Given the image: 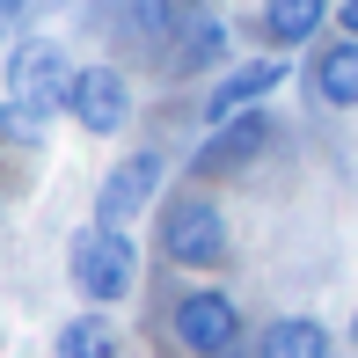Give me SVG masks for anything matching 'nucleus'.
I'll list each match as a JSON object with an SVG mask.
<instances>
[{
  "mask_svg": "<svg viewBox=\"0 0 358 358\" xmlns=\"http://www.w3.org/2000/svg\"><path fill=\"white\" fill-rule=\"evenodd\" d=\"M307 95L322 110H358V37H329L307 59Z\"/></svg>",
  "mask_w": 358,
  "mask_h": 358,
  "instance_id": "obj_10",
  "label": "nucleus"
},
{
  "mask_svg": "<svg viewBox=\"0 0 358 358\" xmlns=\"http://www.w3.org/2000/svg\"><path fill=\"white\" fill-rule=\"evenodd\" d=\"M271 139H278V124H271L264 110H241V117H227V124H213V132L198 139V154H190V176H198V183L241 176V169H256V161L271 154Z\"/></svg>",
  "mask_w": 358,
  "mask_h": 358,
  "instance_id": "obj_8",
  "label": "nucleus"
},
{
  "mask_svg": "<svg viewBox=\"0 0 358 358\" xmlns=\"http://www.w3.org/2000/svg\"><path fill=\"white\" fill-rule=\"evenodd\" d=\"M66 117L88 139H117L124 124H132V80H124V66H110V59L80 66L73 88H66Z\"/></svg>",
  "mask_w": 358,
  "mask_h": 358,
  "instance_id": "obj_7",
  "label": "nucleus"
},
{
  "mask_svg": "<svg viewBox=\"0 0 358 358\" xmlns=\"http://www.w3.org/2000/svg\"><path fill=\"white\" fill-rule=\"evenodd\" d=\"M329 29H336V37H358V0H336V8H329Z\"/></svg>",
  "mask_w": 358,
  "mask_h": 358,
  "instance_id": "obj_16",
  "label": "nucleus"
},
{
  "mask_svg": "<svg viewBox=\"0 0 358 358\" xmlns=\"http://www.w3.org/2000/svg\"><path fill=\"white\" fill-rule=\"evenodd\" d=\"M37 8H44V0H0V37H8V44L29 37V15H37Z\"/></svg>",
  "mask_w": 358,
  "mask_h": 358,
  "instance_id": "obj_15",
  "label": "nucleus"
},
{
  "mask_svg": "<svg viewBox=\"0 0 358 358\" xmlns=\"http://www.w3.org/2000/svg\"><path fill=\"white\" fill-rule=\"evenodd\" d=\"M154 249L176 271H227L234 256V227L205 190H176L169 205H154Z\"/></svg>",
  "mask_w": 358,
  "mask_h": 358,
  "instance_id": "obj_1",
  "label": "nucleus"
},
{
  "mask_svg": "<svg viewBox=\"0 0 358 358\" xmlns=\"http://www.w3.org/2000/svg\"><path fill=\"white\" fill-rule=\"evenodd\" d=\"M169 329H176V344H183L190 358H234L249 322H241L234 292H220V285H190V292H176Z\"/></svg>",
  "mask_w": 358,
  "mask_h": 358,
  "instance_id": "obj_4",
  "label": "nucleus"
},
{
  "mask_svg": "<svg viewBox=\"0 0 358 358\" xmlns=\"http://www.w3.org/2000/svg\"><path fill=\"white\" fill-rule=\"evenodd\" d=\"M285 88V59H241V66H227L213 88H205V103H198V117H205V132L227 117H241V110H264V95H278Z\"/></svg>",
  "mask_w": 358,
  "mask_h": 358,
  "instance_id": "obj_9",
  "label": "nucleus"
},
{
  "mask_svg": "<svg viewBox=\"0 0 358 358\" xmlns=\"http://www.w3.org/2000/svg\"><path fill=\"white\" fill-rule=\"evenodd\" d=\"M52 358H124V329L110 307H80L52 329Z\"/></svg>",
  "mask_w": 358,
  "mask_h": 358,
  "instance_id": "obj_11",
  "label": "nucleus"
},
{
  "mask_svg": "<svg viewBox=\"0 0 358 358\" xmlns=\"http://www.w3.org/2000/svg\"><path fill=\"white\" fill-rule=\"evenodd\" d=\"M329 8L336 0H264V44L271 52H300L329 29Z\"/></svg>",
  "mask_w": 358,
  "mask_h": 358,
  "instance_id": "obj_13",
  "label": "nucleus"
},
{
  "mask_svg": "<svg viewBox=\"0 0 358 358\" xmlns=\"http://www.w3.org/2000/svg\"><path fill=\"white\" fill-rule=\"evenodd\" d=\"M249 358H336V336L322 329L315 315H278V322L256 329Z\"/></svg>",
  "mask_w": 358,
  "mask_h": 358,
  "instance_id": "obj_12",
  "label": "nucleus"
},
{
  "mask_svg": "<svg viewBox=\"0 0 358 358\" xmlns=\"http://www.w3.org/2000/svg\"><path fill=\"white\" fill-rule=\"evenodd\" d=\"M66 278H73V292H80L88 307H124V300H132V285H139V241H132V227L88 220V227L66 241Z\"/></svg>",
  "mask_w": 358,
  "mask_h": 358,
  "instance_id": "obj_2",
  "label": "nucleus"
},
{
  "mask_svg": "<svg viewBox=\"0 0 358 358\" xmlns=\"http://www.w3.org/2000/svg\"><path fill=\"white\" fill-rule=\"evenodd\" d=\"M351 351H358V315H351Z\"/></svg>",
  "mask_w": 358,
  "mask_h": 358,
  "instance_id": "obj_17",
  "label": "nucleus"
},
{
  "mask_svg": "<svg viewBox=\"0 0 358 358\" xmlns=\"http://www.w3.org/2000/svg\"><path fill=\"white\" fill-rule=\"evenodd\" d=\"M44 132H52V110L22 103V95H0V146H22V154H37Z\"/></svg>",
  "mask_w": 358,
  "mask_h": 358,
  "instance_id": "obj_14",
  "label": "nucleus"
},
{
  "mask_svg": "<svg viewBox=\"0 0 358 358\" xmlns=\"http://www.w3.org/2000/svg\"><path fill=\"white\" fill-rule=\"evenodd\" d=\"M227 59H234V37H227V22L205 0H176V22H169V44H161V66L176 80H198V73H227Z\"/></svg>",
  "mask_w": 358,
  "mask_h": 358,
  "instance_id": "obj_5",
  "label": "nucleus"
},
{
  "mask_svg": "<svg viewBox=\"0 0 358 358\" xmlns=\"http://www.w3.org/2000/svg\"><path fill=\"white\" fill-rule=\"evenodd\" d=\"M161 183H169V154H161V146L117 154V169L95 183V220H103V227H132L139 213L161 205Z\"/></svg>",
  "mask_w": 358,
  "mask_h": 358,
  "instance_id": "obj_6",
  "label": "nucleus"
},
{
  "mask_svg": "<svg viewBox=\"0 0 358 358\" xmlns=\"http://www.w3.org/2000/svg\"><path fill=\"white\" fill-rule=\"evenodd\" d=\"M73 52L59 37H15L8 44V59H0V88L8 95H22V103H37V110H66V88H73Z\"/></svg>",
  "mask_w": 358,
  "mask_h": 358,
  "instance_id": "obj_3",
  "label": "nucleus"
}]
</instances>
